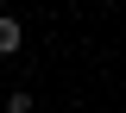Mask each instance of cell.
Segmentation results:
<instances>
[{"mask_svg":"<svg viewBox=\"0 0 126 113\" xmlns=\"http://www.w3.org/2000/svg\"><path fill=\"white\" fill-rule=\"evenodd\" d=\"M19 44H25V25H19L13 13H0V57H13Z\"/></svg>","mask_w":126,"mask_h":113,"instance_id":"obj_1","label":"cell"},{"mask_svg":"<svg viewBox=\"0 0 126 113\" xmlns=\"http://www.w3.org/2000/svg\"><path fill=\"white\" fill-rule=\"evenodd\" d=\"M6 113H32V94L19 88V94H6Z\"/></svg>","mask_w":126,"mask_h":113,"instance_id":"obj_2","label":"cell"},{"mask_svg":"<svg viewBox=\"0 0 126 113\" xmlns=\"http://www.w3.org/2000/svg\"><path fill=\"white\" fill-rule=\"evenodd\" d=\"M0 94H6V82H0Z\"/></svg>","mask_w":126,"mask_h":113,"instance_id":"obj_3","label":"cell"}]
</instances>
